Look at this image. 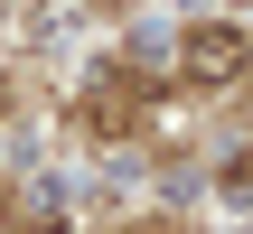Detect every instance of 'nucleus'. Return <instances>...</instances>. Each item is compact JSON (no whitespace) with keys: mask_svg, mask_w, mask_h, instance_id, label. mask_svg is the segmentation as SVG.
Returning a JSON list of instances; mask_svg holds the SVG:
<instances>
[{"mask_svg":"<svg viewBox=\"0 0 253 234\" xmlns=\"http://www.w3.org/2000/svg\"><path fill=\"white\" fill-rule=\"evenodd\" d=\"M178 66H188L197 84H244L253 47H244V28H235V19H207V28H188V47H178Z\"/></svg>","mask_w":253,"mask_h":234,"instance_id":"nucleus-1","label":"nucleus"}]
</instances>
